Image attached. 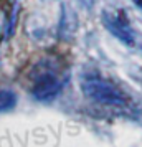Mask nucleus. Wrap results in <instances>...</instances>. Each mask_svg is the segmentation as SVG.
<instances>
[{
  "label": "nucleus",
  "mask_w": 142,
  "mask_h": 147,
  "mask_svg": "<svg viewBox=\"0 0 142 147\" xmlns=\"http://www.w3.org/2000/svg\"><path fill=\"white\" fill-rule=\"evenodd\" d=\"M15 104V96L8 91H0V111L10 109Z\"/></svg>",
  "instance_id": "4"
},
{
  "label": "nucleus",
  "mask_w": 142,
  "mask_h": 147,
  "mask_svg": "<svg viewBox=\"0 0 142 147\" xmlns=\"http://www.w3.org/2000/svg\"><path fill=\"white\" fill-rule=\"evenodd\" d=\"M102 22H104V25L108 27L109 32H111L112 35H116L119 40H122L124 43H127V45H132V43H134L132 32H131L129 25L126 23V20H122V18H119V17H114V15L104 13Z\"/></svg>",
  "instance_id": "2"
},
{
  "label": "nucleus",
  "mask_w": 142,
  "mask_h": 147,
  "mask_svg": "<svg viewBox=\"0 0 142 147\" xmlns=\"http://www.w3.org/2000/svg\"><path fill=\"white\" fill-rule=\"evenodd\" d=\"M5 23H7V13L2 10V7H0V32L5 28Z\"/></svg>",
  "instance_id": "5"
},
{
  "label": "nucleus",
  "mask_w": 142,
  "mask_h": 147,
  "mask_svg": "<svg viewBox=\"0 0 142 147\" xmlns=\"http://www.w3.org/2000/svg\"><path fill=\"white\" fill-rule=\"evenodd\" d=\"M81 89L89 99L98 101L101 104H108V106H124L127 101L126 94L119 88L114 86L109 81L101 80V78L84 80L81 84Z\"/></svg>",
  "instance_id": "1"
},
{
  "label": "nucleus",
  "mask_w": 142,
  "mask_h": 147,
  "mask_svg": "<svg viewBox=\"0 0 142 147\" xmlns=\"http://www.w3.org/2000/svg\"><path fill=\"white\" fill-rule=\"evenodd\" d=\"M58 91H60V83L53 74H41L33 84V94L38 99L53 98Z\"/></svg>",
  "instance_id": "3"
}]
</instances>
